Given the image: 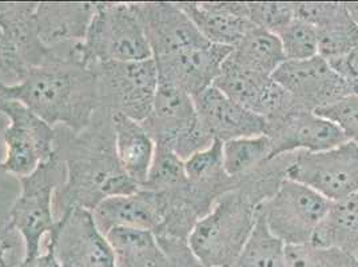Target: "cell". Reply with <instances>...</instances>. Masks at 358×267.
<instances>
[{
  "instance_id": "e0dca14e",
  "label": "cell",
  "mask_w": 358,
  "mask_h": 267,
  "mask_svg": "<svg viewBox=\"0 0 358 267\" xmlns=\"http://www.w3.org/2000/svg\"><path fill=\"white\" fill-rule=\"evenodd\" d=\"M194 99L198 120L213 139L229 142L266 133V120L209 87Z\"/></svg>"
},
{
  "instance_id": "6da1fadb",
  "label": "cell",
  "mask_w": 358,
  "mask_h": 267,
  "mask_svg": "<svg viewBox=\"0 0 358 267\" xmlns=\"http://www.w3.org/2000/svg\"><path fill=\"white\" fill-rule=\"evenodd\" d=\"M55 151L66 170L54 198L57 221L70 208L92 211L106 198L139 190L118 161L113 115L105 108L99 107L89 127L80 133L57 127Z\"/></svg>"
},
{
  "instance_id": "277c9868",
  "label": "cell",
  "mask_w": 358,
  "mask_h": 267,
  "mask_svg": "<svg viewBox=\"0 0 358 267\" xmlns=\"http://www.w3.org/2000/svg\"><path fill=\"white\" fill-rule=\"evenodd\" d=\"M79 50L87 68L107 62L152 59L133 3H95V13Z\"/></svg>"
},
{
  "instance_id": "4dcf8cb0",
  "label": "cell",
  "mask_w": 358,
  "mask_h": 267,
  "mask_svg": "<svg viewBox=\"0 0 358 267\" xmlns=\"http://www.w3.org/2000/svg\"><path fill=\"white\" fill-rule=\"evenodd\" d=\"M314 113L334 123L349 142L358 145V94H350Z\"/></svg>"
},
{
  "instance_id": "ba28073f",
  "label": "cell",
  "mask_w": 358,
  "mask_h": 267,
  "mask_svg": "<svg viewBox=\"0 0 358 267\" xmlns=\"http://www.w3.org/2000/svg\"><path fill=\"white\" fill-rule=\"evenodd\" d=\"M330 203L312 189L285 178L277 192L258 206V214L286 246L310 245Z\"/></svg>"
},
{
  "instance_id": "52a82bcc",
  "label": "cell",
  "mask_w": 358,
  "mask_h": 267,
  "mask_svg": "<svg viewBox=\"0 0 358 267\" xmlns=\"http://www.w3.org/2000/svg\"><path fill=\"white\" fill-rule=\"evenodd\" d=\"M142 124L155 145L173 150L182 161L208 149L215 140L199 123L193 96L162 80L151 113Z\"/></svg>"
},
{
  "instance_id": "30bf717a",
  "label": "cell",
  "mask_w": 358,
  "mask_h": 267,
  "mask_svg": "<svg viewBox=\"0 0 358 267\" xmlns=\"http://www.w3.org/2000/svg\"><path fill=\"white\" fill-rule=\"evenodd\" d=\"M285 178L338 202L358 194V145L345 142L321 152L299 151L292 154Z\"/></svg>"
},
{
  "instance_id": "74e56055",
  "label": "cell",
  "mask_w": 358,
  "mask_h": 267,
  "mask_svg": "<svg viewBox=\"0 0 358 267\" xmlns=\"http://www.w3.org/2000/svg\"><path fill=\"white\" fill-rule=\"evenodd\" d=\"M346 8L349 11V14L352 16V19L355 20V23L358 27V1H350V3H345Z\"/></svg>"
},
{
  "instance_id": "83f0119b",
  "label": "cell",
  "mask_w": 358,
  "mask_h": 267,
  "mask_svg": "<svg viewBox=\"0 0 358 267\" xmlns=\"http://www.w3.org/2000/svg\"><path fill=\"white\" fill-rule=\"evenodd\" d=\"M187 182L183 161L169 147L155 145L154 159L150 167L149 175L141 189L166 193L174 190Z\"/></svg>"
},
{
  "instance_id": "3957f363",
  "label": "cell",
  "mask_w": 358,
  "mask_h": 267,
  "mask_svg": "<svg viewBox=\"0 0 358 267\" xmlns=\"http://www.w3.org/2000/svg\"><path fill=\"white\" fill-rule=\"evenodd\" d=\"M261 203L241 182L237 189L221 195L187 237L195 259L206 267H233L253 231Z\"/></svg>"
},
{
  "instance_id": "1f68e13d",
  "label": "cell",
  "mask_w": 358,
  "mask_h": 267,
  "mask_svg": "<svg viewBox=\"0 0 358 267\" xmlns=\"http://www.w3.org/2000/svg\"><path fill=\"white\" fill-rule=\"evenodd\" d=\"M249 19L255 27L280 32L294 19L293 3H248Z\"/></svg>"
},
{
  "instance_id": "8fae6325",
  "label": "cell",
  "mask_w": 358,
  "mask_h": 267,
  "mask_svg": "<svg viewBox=\"0 0 358 267\" xmlns=\"http://www.w3.org/2000/svg\"><path fill=\"white\" fill-rule=\"evenodd\" d=\"M47 246L60 267H115L113 249L92 211L86 208L66 211L48 236Z\"/></svg>"
},
{
  "instance_id": "2e32d148",
  "label": "cell",
  "mask_w": 358,
  "mask_h": 267,
  "mask_svg": "<svg viewBox=\"0 0 358 267\" xmlns=\"http://www.w3.org/2000/svg\"><path fill=\"white\" fill-rule=\"evenodd\" d=\"M231 51L230 47L210 43L154 60L159 80L183 89L195 98L214 85Z\"/></svg>"
},
{
  "instance_id": "5bb4252c",
  "label": "cell",
  "mask_w": 358,
  "mask_h": 267,
  "mask_svg": "<svg viewBox=\"0 0 358 267\" xmlns=\"http://www.w3.org/2000/svg\"><path fill=\"white\" fill-rule=\"evenodd\" d=\"M94 13L95 3H38L36 24L41 42L60 63L83 66L79 48Z\"/></svg>"
},
{
  "instance_id": "f546056e",
  "label": "cell",
  "mask_w": 358,
  "mask_h": 267,
  "mask_svg": "<svg viewBox=\"0 0 358 267\" xmlns=\"http://www.w3.org/2000/svg\"><path fill=\"white\" fill-rule=\"evenodd\" d=\"M281 42L286 60H306L318 55V32L313 24L294 17L275 34Z\"/></svg>"
},
{
  "instance_id": "e575fe53",
  "label": "cell",
  "mask_w": 358,
  "mask_h": 267,
  "mask_svg": "<svg viewBox=\"0 0 358 267\" xmlns=\"http://www.w3.org/2000/svg\"><path fill=\"white\" fill-rule=\"evenodd\" d=\"M329 64L348 83L352 92L358 94V45L346 57Z\"/></svg>"
},
{
  "instance_id": "ffe728a7",
  "label": "cell",
  "mask_w": 358,
  "mask_h": 267,
  "mask_svg": "<svg viewBox=\"0 0 358 267\" xmlns=\"http://www.w3.org/2000/svg\"><path fill=\"white\" fill-rule=\"evenodd\" d=\"M36 8L38 3L0 1V30L26 70L60 63L39 39Z\"/></svg>"
},
{
  "instance_id": "9c48e42d",
  "label": "cell",
  "mask_w": 358,
  "mask_h": 267,
  "mask_svg": "<svg viewBox=\"0 0 358 267\" xmlns=\"http://www.w3.org/2000/svg\"><path fill=\"white\" fill-rule=\"evenodd\" d=\"M0 114L8 119L3 131L6 158L0 171L27 177L55 154V129L36 117L26 106L0 96Z\"/></svg>"
},
{
  "instance_id": "8992f818",
  "label": "cell",
  "mask_w": 358,
  "mask_h": 267,
  "mask_svg": "<svg viewBox=\"0 0 358 267\" xmlns=\"http://www.w3.org/2000/svg\"><path fill=\"white\" fill-rule=\"evenodd\" d=\"M90 68L96 76L101 108L141 123L148 119L159 83L155 60L107 62Z\"/></svg>"
},
{
  "instance_id": "44dd1931",
  "label": "cell",
  "mask_w": 358,
  "mask_h": 267,
  "mask_svg": "<svg viewBox=\"0 0 358 267\" xmlns=\"http://www.w3.org/2000/svg\"><path fill=\"white\" fill-rule=\"evenodd\" d=\"M115 151L123 171L139 186L149 175L155 154V142L141 122L123 115L113 117Z\"/></svg>"
},
{
  "instance_id": "7402d4cb",
  "label": "cell",
  "mask_w": 358,
  "mask_h": 267,
  "mask_svg": "<svg viewBox=\"0 0 358 267\" xmlns=\"http://www.w3.org/2000/svg\"><path fill=\"white\" fill-rule=\"evenodd\" d=\"M115 267H170L169 258L154 233L118 227L106 234Z\"/></svg>"
},
{
  "instance_id": "f1b7e54d",
  "label": "cell",
  "mask_w": 358,
  "mask_h": 267,
  "mask_svg": "<svg viewBox=\"0 0 358 267\" xmlns=\"http://www.w3.org/2000/svg\"><path fill=\"white\" fill-rule=\"evenodd\" d=\"M286 267H358L349 252L314 245L286 246Z\"/></svg>"
},
{
  "instance_id": "836d02e7",
  "label": "cell",
  "mask_w": 358,
  "mask_h": 267,
  "mask_svg": "<svg viewBox=\"0 0 358 267\" xmlns=\"http://www.w3.org/2000/svg\"><path fill=\"white\" fill-rule=\"evenodd\" d=\"M157 239L169 258L170 267H206L195 259L187 247V242L171 238L157 237Z\"/></svg>"
},
{
  "instance_id": "4fadbf2b",
  "label": "cell",
  "mask_w": 358,
  "mask_h": 267,
  "mask_svg": "<svg viewBox=\"0 0 358 267\" xmlns=\"http://www.w3.org/2000/svg\"><path fill=\"white\" fill-rule=\"evenodd\" d=\"M136 16L149 42L152 59L176 55L210 45L177 3H133Z\"/></svg>"
},
{
  "instance_id": "d6986e66",
  "label": "cell",
  "mask_w": 358,
  "mask_h": 267,
  "mask_svg": "<svg viewBox=\"0 0 358 267\" xmlns=\"http://www.w3.org/2000/svg\"><path fill=\"white\" fill-rule=\"evenodd\" d=\"M92 215L105 236L118 227L155 234L162 224V198L159 193L139 189L135 193L106 198L92 210Z\"/></svg>"
},
{
  "instance_id": "5b68a950",
  "label": "cell",
  "mask_w": 358,
  "mask_h": 267,
  "mask_svg": "<svg viewBox=\"0 0 358 267\" xmlns=\"http://www.w3.org/2000/svg\"><path fill=\"white\" fill-rule=\"evenodd\" d=\"M66 170L58 152L27 177L19 179L20 194L8 211V219L23 239L26 258L42 252L45 238L57 224L54 198L64 182Z\"/></svg>"
},
{
  "instance_id": "7a4b0ae2",
  "label": "cell",
  "mask_w": 358,
  "mask_h": 267,
  "mask_svg": "<svg viewBox=\"0 0 358 267\" xmlns=\"http://www.w3.org/2000/svg\"><path fill=\"white\" fill-rule=\"evenodd\" d=\"M0 96L17 101L52 129L80 133L99 108L96 76L75 63L29 68L15 85L0 80Z\"/></svg>"
},
{
  "instance_id": "603a6c76",
  "label": "cell",
  "mask_w": 358,
  "mask_h": 267,
  "mask_svg": "<svg viewBox=\"0 0 358 267\" xmlns=\"http://www.w3.org/2000/svg\"><path fill=\"white\" fill-rule=\"evenodd\" d=\"M310 245L357 254L358 194L330 203L328 214L317 229Z\"/></svg>"
},
{
  "instance_id": "4316f807",
  "label": "cell",
  "mask_w": 358,
  "mask_h": 267,
  "mask_svg": "<svg viewBox=\"0 0 358 267\" xmlns=\"http://www.w3.org/2000/svg\"><path fill=\"white\" fill-rule=\"evenodd\" d=\"M186 177L195 185L213 186L224 193L237 189L239 180L230 178L224 168V142L215 139L208 149L201 150L183 161Z\"/></svg>"
},
{
  "instance_id": "9a60e30c",
  "label": "cell",
  "mask_w": 358,
  "mask_h": 267,
  "mask_svg": "<svg viewBox=\"0 0 358 267\" xmlns=\"http://www.w3.org/2000/svg\"><path fill=\"white\" fill-rule=\"evenodd\" d=\"M265 135L273 143L271 159L299 151L321 152L348 142L334 123L314 111L299 108L266 122Z\"/></svg>"
},
{
  "instance_id": "7c38bea8",
  "label": "cell",
  "mask_w": 358,
  "mask_h": 267,
  "mask_svg": "<svg viewBox=\"0 0 358 267\" xmlns=\"http://www.w3.org/2000/svg\"><path fill=\"white\" fill-rule=\"evenodd\" d=\"M271 78L302 110L317 111L353 94L348 83L320 55L286 60Z\"/></svg>"
},
{
  "instance_id": "d590c367",
  "label": "cell",
  "mask_w": 358,
  "mask_h": 267,
  "mask_svg": "<svg viewBox=\"0 0 358 267\" xmlns=\"http://www.w3.org/2000/svg\"><path fill=\"white\" fill-rule=\"evenodd\" d=\"M26 71V67L16 57L15 51L13 50V47L7 42L6 36L0 30V73L13 75L19 80Z\"/></svg>"
},
{
  "instance_id": "484cf974",
  "label": "cell",
  "mask_w": 358,
  "mask_h": 267,
  "mask_svg": "<svg viewBox=\"0 0 358 267\" xmlns=\"http://www.w3.org/2000/svg\"><path fill=\"white\" fill-rule=\"evenodd\" d=\"M233 267H286V245L275 237L257 210V222Z\"/></svg>"
},
{
  "instance_id": "d6a6232c",
  "label": "cell",
  "mask_w": 358,
  "mask_h": 267,
  "mask_svg": "<svg viewBox=\"0 0 358 267\" xmlns=\"http://www.w3.org/2000/svg\"><path fill=\"white\" fill-rule=\"evenodd\" d=\"M26 258L23 239L10 222L0 215V267H16Z\"/></svg>"
},
{
  "instance_id": "cb8c5ba5",
  "label": "cell",
  "mask_w": 358,
  "mask_h": 267,
  "mask_svg": "<svg viewBox=\"0 0 358 267\" xmlns=\"http://www.w3.org/2000/svg\"><path fill=\"white\" fill-rule=\"evenodd\" d=\"M230 58L252 71L268 76L286 62L278 36L259 27L249 31L238 45L233 47Z\"/></svg>"
},
{
  "instance_id": "f35d334b",
  "label": "cell",
  "mask_w": 358,
  "mask_h": 267,
  "mask_svg": "<svg viewBox=\"0 0 358 267\" xmlns=\"http://www.w3.org/2000/svg\"><path fill=\"white\" fill-rule=\"evenodd\" d=\"M355 257H356V259H357V261H358V252H357V254H355Z\"/></svg>"
},
{
  "instance_id": "8d00e7d4",
  "label": "cell",
  "mask_w": 358,
  "mask_h": 267,
  "mask_svg": "<svg viewBox=\"0 0 358 267\" xmlns=\"http://www.w3.org/2000/svg\"><path fill=\"white\" fill-rule=\"evenodd\" d=\"M16 267H60L52 250L45 246V250L34 258H24Z\"/></svg>"
},
{
  "instance_id": "ac0fdd59",
  "label": "cell",
  "mask_w": 358,
  "mask_h": 267,
  "mask_svg": "<svg viewBox=\"0 0 358 267\" xmlns=\"http://www.w3.org/2000/svg\"><path fill=\"white\" fill-rule=\"evenodd\" d=\"M177 4L211 45L233 48L255 27L249 19L248 3L180 1Z\"/></svg>"
},
{
  "instance_id": "d4e9b609",
  "label": "cell",
  "mask_w": 358,
  "mask_h": 267,
  "mask_svg": "<svg viewBox=\"0 0 358 267\" xmlns=\"http://www.w3.org/2000/svg\"><path fill=\"white\" fill-rule=\"evenodd\" d=\"M273 143L268 135L233 139L224 143V173L230 178H245L271 161Z\"/></svg>"
}]
</instances>
